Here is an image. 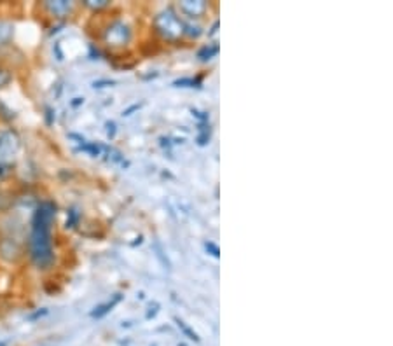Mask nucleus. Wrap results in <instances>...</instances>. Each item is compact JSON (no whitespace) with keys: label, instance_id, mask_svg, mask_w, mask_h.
Listing matches in <instances>:
<instances>
[{"label":"nucleus","instance_id":"nucleus-12","mask_svg":"<svg viewBox=\"0 0 393 346\" xmlns=\"http://www.w3.org/2000/svg\"><path fill=\"white\" fill-rule=\"evenodd\" d=\"M107 4H109L107 0H96V2H95V0H88L86 6L91 7V9H100V7H105Z\"/></svg>","mask_w":393,"mask_h":346},{"label":"nucleus","instance_id":"nucleus-1","mask_svg":"<svg viewBox=\"0 0 393 346\" xmlns=\"http://www.w3.org/2000/svg\"><path fill=\"white\" fill-rule=\"evenodd\" d=\"M56 208L51 203H42L35 210L32 220V235H30V257L37 267L51 266L53 259V240L51 224L55 219Z\"/></svg>","mask_w":393,"mask_h":346},{"label":"nucleus","instance_id":"nucleus-11","mask_svg":"<svg viewBox=\"0 0 393 346\" xmlns=\"http://www.w3.org/2000/svg\"><path fill=\"white\" fill-rule=\"evenodd\" d=\"M11 73H9V70H6V68H0V88H4V86H7V84L11 83Z\"/></svg>","mask_w":393,"mask_h":346},{"label":"nucleus","instance_id":"nucleus-8","mask_svg":"<svg viewBox=\"0 0 393 346\" xmlns=\"http://www.w3.org/2000/svg\"><path fill=\"white\" fill-rule=\"evenodd\" d=\"M119 301H121V295H119V294H115V295H114V299H112V301H109V302H105V304L98 306V308H96V312H93V313H91V315H93V317H96V318L103 317V315H105V313H109V312H110V310H112V308H114V306H115V304H117V302H119Z\"/></svg>","mask_w":393,"mask_h":346},{"label":"nucleus","instance_id":"nucleus-4","mask_svg":"<svg viewBox=\"0 0 393 346\" xmlns=\"http://www.w3.org/2000/svg\"><path fill=\"white\" fill-rule=\"evenodd\" d=\"M109 46H126L131 41V28L124 21H114L103 35Z\"/></svg>","mask_w":393,"mask_h":346},{"label":"nucleus","instance_id":"nucleus-15","mask_svg":"<svg viewBox=\"0 0 393 346\" xmlns=\"http://www.w3.org/2000/svg\"><path fill=\"white\" fill-rule=\"evenodd\" d=\"M0 346H6V343H0Z\"/></svg>","mask_w":393,"mask_h":346},{"label":"nucleus","instance_id":"nucleus-7","mask_svg":"<svg viewBox=\"0 0 393 346\" xmlns=\"http://www.w3.org/2000/svg\"><path fill=\"white\" fill-rule=\"evenodd\" d=\"M13 33H14L13 23L6 21V19H0V46H6L13 39Z\"/></svg>","mask_w":393,"mask_h":346},{"label":"nucleus","instance_id":"nucleus-14","mask_svg":"<svg viewBox=\"0 0 393 346\" xmlns=\"http://www.w3.org/2000/svg\"><path fill=\"white\" fill-rule=\"evenodd\" d=\"M187 30H189V33H191L192 37H198V35L201 33V28H199V26H196V28H192V26H189Z\"/></svg>","mask_w":393,"mask_h":346},{"label":"nucleus","instance_id":"nucleus-3","mask_svg":"<svg viewBox=\"0 0 393 346\" xmlns=\"http://www.w3.org/2000/svg\"><path fill=\"white\" fill-rule=\"evenodd\" d=\"M19 152V138L14 131L6 130L0 133V168L11 166Z\"/></svg>","mask_w":393,"mask_h":346},{"label":"nucleus","instance_id":"nucleus-5","mask_svg":"<svg viewBox=\"0 0 393 346\" xmlns=\"http://www.w3.org/2000/svg\"><path fill=\"white\" fill-rule=\"evenodd\" d=\"M46 9H48L53 16L63 18V16H68V14L74 11V4L67 2V0H58V2H48L46 4Z\"/></svg>","mask_w":393,"mask_h":346},{"label":"nucleus","instance_id":"nucleus-6","mask_svg":"<svg viewBox=\"0 0 393 346\" xmlns=\"http://www.w3.org/2000/svg\"><path fill=\"white\" fill-rule=\"evenodd\" d=\"M206 9V4L201 0H186V2H180V11L186 13L191 18H199Z\"/></svg>","mask_w":393,"mask_h":346},{"label":"nucleus","instance_id":"nucleus-10","mask_svg":"<svg viewBox=\"0 0 393 346\" xmlns=\"http://www.w3.org/2000/svg\"><path fill=\"white\" fill-rule=\"evenodd\" d=\"M175 322H177V325H179V327H180V329H182V330H184V334H187V336H189V339H194V341H199L198 334H196V332H194V330H192L191 327H189V325L186 324V322H184V320H180V318H175Z\"/></svg>","mask_w":393,"mask_h":346},{"label":"nucleus","instance_id":"nucleus-2","mask_svg":"<svg viewBox=\"0 0 393 346\" xmlns=\"http://www.w3.org/2000/svg\"><path fill=\"white\" fill-rule=\"evenodd\" d=\"M154 26H156V30L163 35V37L169 39V41L179 39L180 35L186 32L184 23L180 21V18L177 16L171 9L163 11L161 14H157L156 19H154Z\"/></svg>","mask_w":393,"mask_h":346},{"label":"nucleus","instance_id":"nucleus-13","mask_svg":"<svg viewBox=\"0 0 393 346\" xmlns=\"http://www.w3.org/2000/svg\"><path fill=\"white\" fill-rule=\"evenodd\" d=\"M205 247H206V250H211V255H213V257H219V255H221V250H219L217 245H213V243L208 242Z\"/></svg>","mask_w":393,"mask_h":346},{"label":"nucleus","instance_id":"nucleus-9","mask_svg":"<svg viewBox=\"0 0 393 346\" xmlns=\"http://www.w3.org/2000/svg\"><path fill=\"white\" fill-rule=\"evenodd\" d=\"M219 53V46L217 44H211V46H206L199 51V60H210L211 56Z\"/></svg>","mask_w":393,"mask_h":346}]
</instances>
